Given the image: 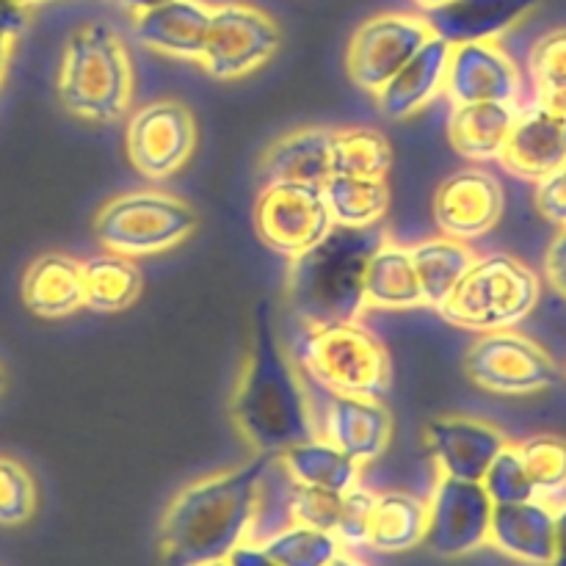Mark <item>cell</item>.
<instances>
[{"instance_id":"31","label":"cell","mask_w":566,"mask_h":566,"mask_svg":"<svg viewBox=\"0 0 566 566\" xmlns=\"http://www.w3.org/2000/svg\"><path fill=\"white\" fill-rule=\"evenodd\" d=\"M326 208L340 227H376L390 208L387 177L329 175L321 182Z\"/></svg>"},{"instance_id":"46","label":"cell","mask_w":566,"mask_h":566,"mask_svg":"<svg viewBox=\"0 0 566 566\" xmlns=\"http://www.w3.org/2000/svg\"><path fill=\"white\" fill-rule=\"evenodd\" d=\"M11 50H14V39H6V36H0V83H3V77H6V70H9Z\"/></svg>"},{"instance_id":"7","label":"cell","mask_w":566,"mask_h":566,"mask_svg":"<svg viewBox=\"0 0 566 566\" xmlns=\"http://www.w3.org/2000/svg\"><path fill=\"white\" fill-rule=\"evenodd\" d=\"M197 230V213L166 191L119 193L99 208L94 235L105 252L122 258H149L180 247Z\"/></svg>"},{"instance_id":"22","label":"cell","mask_w":566,"mask_h":566,"mask_svg":"<svg viewBox=\"0 0 566 566\" xmlns=\"http://www.w3.org/2000/svg\"><path fill=\"white\" fill-rule=\"evenodd\" d=\"M539 3L542 0H451L440 9L426 11L423 20L434 36L446 39L448 44L486 42L512 31Z\"/></svg>"},{"instance_id":"11","label":"cell","mask_w":566,"mask_h":566,"mask_svg":"<svg viewBox=\"0 0 566 566\" xmlns=\"http://www.w3.org/2000/svg\"><path fill=\"white\" fill-rule=\"evenodd\" d=\"M434 31L423 17L376 14L354 31L346 50V72L352 83L376 94L429 39Z\"/></svg>"},{"instance_id":"39","label":"cell","mask_w":566,"mask_h":566,"mask_svg":"<svg viewBox=\"0 0 566 566\" xmlns=\"http://www.w3.org/2000/svg\"><path fill=\"white\" fill-rule=\"evenodd\" d=\"M376 495L368 490H348L343 495L340 506V520H337L335 536L343 542V545H365V536H368V523L370 512H374Z\"/></svg>"},{"instance_id":"36","label":"cell","mask_w":566,"mask_h":566,"mask_svg":"<svg viewBox=\"0 0 566 566\" xmlns=\"http://www.w3.org/2000/svg\"><path fill=\"white\" fill-rule=\"evenodd\" d=\"M481 486L490 495V501L495 506H506V503H525L534 501L536 490L528 479V470H525L523 457H520L517 446H506L492 464L486 468Z\"/></svg>"},{"instance_id":"34","label":"cell","mask_w":566,"mask_h":566,"mask_svg":"<svg viewBox=\"0 0 566 566\" xmlns=\"http://www.w3.org/2000/svg\"><path fill=\"white\" fill-rule=\"evenodd\" d=\"M528 479L539 501H551L566 492V440L558 434H536L517 446Z\"/></svg>"},{"instance_id":"37","label":"cell","mask_w":566,"mask_h":566,"mask_svg":"<svg viewBox=\"0 0 566 566\" xmlns=\"http://www.w3.org/2000/svg\"><path fill=\"white\" fill-rule=\"evenodd\" d=\"M346 495V492H343ZM340 492L321 490V486L298 484L291 481V495H287V509H291V520L298 525H310V528L329 531L335 534L337 520H340L343 506Z\"/></svg>"},{"instance_id":"16","label":"cell","mask_w":566,"mask_h":566,"mask_svg":"<svg viewBox=\"0 0 566 566\" xmlns=\"http://www.w3.org/2000/svg\"><path fill=\"white\" fill-rule=\"evenodd\" d=\"M446 92L453 105H462V103L517 105L520 92H523V75H520L512 55L497 44V39L451 44Z\"/></svg>"},{"instance_id":"23","label":"cell","mask_w":566,"mask_h":566,"mask_svg":"<svg viewBox=\"0 0 566 566\" xmlns=\"http://www.w3.org/2000/svg\"><path fill=\"white\" fill-rule=\"evenodd\" d=\"M22 302L36 318L59 321L77 313L83 304V269L61 252L39 254L22 274Z\"/></svg>"},{"instance_id":"30","label":"cell","mask_w":566,"mask_h":566,"mask_svg":"<svg viewBox=\"0 0 566 566\" xmlns=\"http://www.w3.org/2000/svg\"><path fill=\"white\" fill-rule=\"evenodd\" d=\"M83 269V304L94 313H119L142 296V269L130 258L105 252L94 254Z\"/></svg>"},{"instance_id":"41","label":"cell","mask_w":566,"mask_h":566,"mask_svg":"<svg viewBox=\"0 0 566 566\" xmlns=\"http://www.w3.org/2000/svg\"><path fill=\"white\" fill-rule=\"evenodd\" d=\"M545 274L547 282L566 298V227H562V232H558V235L553 238L551 247H547Z\"/></svg>"},{"instance_id":"25","label":"cell","mask_w":566,"mask_h":566,"mask_svg":"<svg viewBox=\"0 0 566 566\" xmlns=\"http://www.w3.org/2000/svg\"><path fill=\"white\" fill-rule=\"evenodd\" d=\"M517 111V105L512 103L457 105L448 122L453 149L470 160H497L506 147Z\"/></svg>"},{"instance_id":"28","label":"cell","mask_w":566,"mask_h":566,"mask_svg":"<svg viewBox=\"0 0 566 566\" xmlns=\"http://www.w3.org/2000/svg\"><path fill=\"white\" fill-rule=\"evenodd\" d=\"M276 459H280L282 470L298 484L321 486V490L340 492V495L359 486V475H363V464L357 459H352L321 437L298 442V446L282 451Z\"/></svg>"},{"instance_id":"29","label":"cell","mask_w":566,"mask_h":566,"mask_svg":"<svg viewBox=\"0 0 566 566\" xmlns=\"http://www.w3.org/2000/svg\"><path fill=\"white\" fill-rule=\"evenodd\" d=\"M412 263L418 271L420 293H423V307H437L448 302L470 265L475 263V254L468 243L457 238H431L412 249Z\"/></svg>"},{"instance_id":"35","label":"cell","mask_w":566,"mask_h":566,"mask_svg":"<svg viewBox=\"0 0 566 566\" xmlns=\"http://www.w3.org/2000/svg\"><path fill=\"white\" fill-rule=\"evenodd\" d=\"M39 492L31 470L20 459L0 453V525L17 528L36 514Z\"/></svg>"},{"instance_id":"14","label":"cell","mask_w":566,"mask_h":566,"mask_svg":"<svg viewBox=\"0 0 566 566\" xmlns=\"http://www.w3.org/2000/svg\"><path fill=\"white\" fill-rule=\"evenodd\" d=\"M304 381L318 392V403L313 398H310V403H313L315 434L321 440L340 448L343 453L357 459L359 464L376 462L390 448L392 415L387 412L385 403L376 401V398L329 392L315 385V381Z\"/></svg>"},{"instance_id":"20","label":"cell","mask_w":566,"mask_h":566,"mask_svg":"<svg viewBox=\"0 0 566 566\" xmlns=\"http://www.w3.org/2000/svg\"><path fill=\"white\" fill-rule=\"evenodd\" d=\"M448 59L451 44L440 36H431L385 86L376 92V103L387 119H409L423 111L431 99L446 92Z\"/></svg>"},{"instance_id":"12","label":"cell","mask_w":566,"mask_h":566,"mask_svg":"<svg viewBox=\"0 0 566 566\" xmlns=\"http://www.w3.org/2000/svg\"><path fill=\"white\" fill-rule=\"evenodd\" d=\"M258 232L274 252H304L335 227L321 186L313 182H271L254 208Z\"/></svg>"},{"instance_id":"10","label":"cell","mask_w":566,"mask_h":566,"mask_svg":"<svg viewBox=\"0 0 566 566\" xmlns=\"http://www.w3.org/2000/svg\"><path fill=\"white\" fill-rule=\"evenodd\" d=\"M125 149L138 175L166 180L191 160L197 149V119L180 99H153L127 119Z\"/></svg>"},{"instance_id":"33","label":"cell","mask_w":566,"mask_h":566,"mask_svg":"<svg viewBox=\"0 0 566 566\" xmlns=\"http://www.w3.org/2000/svg\"><path fill=\"white\" fill-rule=\"evenodd\" d=\"M260 547L280 566H329L343 553V542L335 534L298 523L276 531Z\"/></svg>"},{"instance_id":"1","label":"cell","mask_w":566,"mask_h":566,"mask_svg":"<svg viewBox=\"0 0 566 566\" xmlns=\"http://www.w3.org/2000/svg\"><path fill=\"white\" fill-rule=\"evenodd\" d=\"M276 457L254 453L241 468L213 473L175 495L158 528V551L166 566H205L224 562L252 534L260 484Z\"/></svg>"},{"instance_id":"9","label":"cell","mask_w":566,"mask_h":566,"mask_svg":"<svg viewBox=\"0 0 566 566\" xmlns=\"http://www.w3.org/2000/svg\"><path fill=\"white\" fill-rule=\"evenodd\" d=\"M464 370L475 387L495 396H534L558 379L551 354L514 329L484 332L468 348Z\"/></svg>"},{"instance_id":"21","label":"cell","mask_w":566,"mask_h":566,"mask_svg":"<svg viewBox=\"0 0 566 566\" xmlns=\"http://www.w3.org/2000/svg\"><path fill=\"white\" fill-rule=\"evenodd\" d=\"M210 6L202 0H169L164 6L142 11L133 20L138 42L169 59L197 61L202 55L210 28Z\"/></svg>"},{"instance_id":"42","label":"cell","mask_w":566,"mask_h":566,"mask_svg":"<svg viewBox=\"0 0 566 566\" xmlns=\"http://www.w3.org/2000/svg\"><path fill=\"white\" fill-rule=\"evenodd\" d=\"M28 28V9L17 0H0V36L20 39Z\"/></svg>"},{"instance_id":"24","label":"cell","mask_w":566,"mask_h":566,"mask_svg":"<svg viewBox=\"0 0 566 566\" xmlns=\"http://www.w3.org/2000/svg\"><path fill=\"white\" fill-rule=\"evenodd\" d=\"M329 169V130L324 127H298L269 144L260 158V177L271 182H313L321 186Z\"/></svg>"},{"instance_id":"52","label":"cell","mask_w":566,"mask_h":566,"mask_svg":"<svg viewBox=\"0 0 566 566\" xmlns=\"http://www.w3.org/2000/svg\"><path fill=\"white\" fill-rule=\"evenodd\" d=\"M205 566H230L227 562H213V564H205Z\"/></svg>"},{"instance_id":"19","label":"cell","mask_w":566,"mask_h":566,"mask_svg":"<svg viewBox=\"0 0 566 566\" xmlns=\"http://www.w3.org/2000/svg\"><path fill=\"white\" fill-rule=\"evenodd\" d=\"M503 166L517 177L539 180L566 164V119L534 103L517 111L509 142L501 153Z\"/></svg>"},{"instance_id":"17","label":"cell","mask_w":566,"mask_h":566,"mask_svg":"<svg viewBox=\"0 0 566 566\" xmlns=\"http://www.w3.org/2000/svg\"><path fill=\"white\" fill-rule=\"evenodd\" d=\"M426 446L442 475L481 481L492 459L509 446L497 426L464 415H446L426 426Z\"/></svg>"},{"instance_id":"44","label":"cell","mask_w":566,"mask_h":566,"mask_svg":"<svg viewBox=\"0 0 566 566\" xmlns=\"http://www.w3.org/2000/svg\"><path fill=\"white\" fill-rule=\"evenodd\" d=\"M551 566H566V503L556 509V556Z\"/></svg>"},{"instance_id":"18","label":"cell","mask_w":566,"mask_h":566,"mask_svg":"<svg viewBox=\"0 0 566 566\" xmlns=\"http://www.w3.org/2000/svg\"><path fill=\"white\" fill-rule=\"evenodd\" d=\"M486 545L514 562L551 566L556 556V509L547 506V501H539V497L495 506Z\"/></svg>"},{"instance_id":"38","label":"cell","mask_w":566,"mask_h":566,"mask_svg":"<svg viewBox=\"0 0 566 566\" xmlns=\"http://www.w3.org/2000/svg\"><path fill=\"white\" fill-rule=\"evenodd\" d=\"M528 66L536 94L566 86V28H556L536 39V44L531 48Z\"/></svg>"},{"instance_id":"13","label":"cell","mask_w":566,"mask_h":566,"mask_svg":"<svg viewBox=\"0 0 566 566\" xmlns=\"http://www.w3.org/2000/svg\"><path fill=\"white\" fill-rule=\"evenodd\" d=\"M495 503L481 481H462L440 475L429 501L426 545L440 558H462L490 542V523Z\"/></svg>"},{"instance_id":"45","label":"cell","mask_w":566,"mask_h":566,"mask_svg":"<svg viewBox=\"0 0 566 566\" xmlns=\"http://www.w3.org/2000/svg\"><path fill=\"white\" fill-rule=\"evenodd\" d=\"M536 103H539L542 108L551 111V114H556V116H562V119H566V86L564 88H553V92L536 94Z\"/></svg>"},{"instance_id":"53","label":"cell","mask_w":566,"mask_h":566,"mask_svg":"<svg viewBox=\"0 0 566 566\" xmlns=\"http://www.w3.org/2000/svg\"><path fill=\"white\" fill-rule=\"evenodd\" d=\"M564 169H566V164H564Z\"/></svg>"},{"instance_id":"6","label":"cell","mask_w":566,"mask_h":566,"mask_svg":"<svg viewBox=\"0 0 566 566\" xmlns=\"http://www.w3.org/2000/svg\"><path fill=\"white\" fill-rule=\"evenodd\" d=\"M542 282L512 254L475 258L468 274L440 307L451 326L470 332H501L523 324L536 310Z\"/></svg>"},{"instance_id":"8","label":"cell","mask_w":566,"mask_h":566,"mask_svg":"<svg viewBox=\"0 0 566 566\" xmlns=\"http://www.w3.org/2000/svg\"><path fill=\"white\" fill-rule=\"evenodd\" d=\"M282 44L274 17L249 3H221L210 11L199 64L216 81H238L269 64Z\"/></svg>"},{"instance_id":"43","label":"cell","mask_w":566,"mask_h":566,"mask_svg":"<svg viewBox=\"0 0 566 566\" xmlns=\"http://www.w3.org/2000/svg\"><path fill=\"white\" fill-rule=\"evenodd\" d=\"M224 562L230 566H280L258 542H241Z\"/></svg>"},{"instance_id":"51","label":"cell","mask_w":566,"mask_h":566,"mask_svg":"<svg viewBox=\"0 0 566 566\" xmlns=\"http://www.w3.org/2000/svg\"><path fill=\"white\" fill-rule=\"evenodd\" d=\"M3 387H6V370L0 368V392H3Z\"/></svg>"},{"instance_id":"40","label":"cell","mask_w":566,"mask_h":566,"mask_svg":"<svg viewBox=\"0 0 566 566\" xmlns=\"http://www.w3.org/2000/svg\"><path fill=\"white\" fill-rule=\"evenodd\" d=\"M534 202H536V210H539L547 221H553V224L558 227H566V169L564 166L536 180Z\"/></svg>"},{"instance_id":"49","label":"cell","mask_w":566,"mask_h":566,"mask_svg":"<svg viewBox=\"0 0 566 566\" xmlns=\"http://www.w3.org/2000/svg\"><path fill=\"white\" fill-rule=\"evenodd\" d=\"M415 6H420L423 11H431V9H440V6L451 3V0H412Z\"/></svg>"},{"instance_id":"50","label":"cell","mask_w":566,"mask_h":566,"mask_svg":"<svg viewBox=\"0 0 566 566\" xmlns=\"http://www.w3.org/2000/svg\"><path fill=\"white\" fill-rule=\"evenodd\" d=\"M17 3L25 6V9H33V6H39V3H48V0H17Z\"/></svg>"},{"instance_id":"32","label":"cell","mask_w":566,"mask_h":566,"mask_svg":"<svg viewBox=\"0 0 566 566\" xmlns=\"http://www.w3.org/2000/svg\"><path fill=\"white\" fill-rule=\"evenodd\" d=\"M392 166V147L374 127H340L329 130L332 175L387 177Z\"/></svg>"},{"instance_id":"26","label":"cell","mask_w":566,"mask_h":566,"mask_svg":"<svg viewBox=\"0 0 566 566\" xmlns=\"http://www.w3.org/2000/svg\"><path fill=\"white\" fill-rule=\"evenodd\" d=\"M365 307L374 310H409L423 307L418 271L412 263V249L392 243L387 238L368 260L365 271Z\"/></svg>"},{"instance_id":"3","label":"cell","mask_w":566,"mask_h":566,"mask_svg":"<svg viewBox=\"0 0 566 566\" xmlns=\"http://www.w3.org/2000/svg\"><path fill=\"white\" fill-rule=\"evenodd\" d=\"M387 241L376 227L335 224L318 243L293 254L285 276V298L302 326L348 324L365 307L368 260Z\"/></svg>"},{"instance_id":"27","label":"cell","mask_w":566,"mask_h":566,"mask_svg":"<svg viewBox=\"0 0 566 566\" xmlns=\"http://www.w3.org/2000/svg\"><path fill=\"white\" fill-rule=\"evenodd\" d=\"M429 528V503L409 492L376 495L365 545L379 553H407L423 545Z\"/></svg>"},{"instance_id":"2","label":"cell","mask_w":566,"mask_h":566,"mask_svg":"<svg viewBox=\"0 0 566 566\" xmlns=\"http://www.w3.org/2000/svg\"><path fill=\"white\" fill-rule=\"evenodd\" d=\"M230 415L254 453L280 457L287 448L318 437L307 385L276 337L269 302H260L254 313L252 343L232 392Z\"/></svg>"},{"instance_id":"15","label":"cell","mask_w":566,"mask_h":566,"mask_svg":"<svg viewBox=\"0 0 566 566\" xmlns=\"http://www.w3.org/2000/svg\"><path fill=\"white\" fill-rule=\"evenodd\" d=\"M506 197L497 177H492L484 169H459L451 177L437 186L434 202V221L442 235L457 238L468 243L475 238H484L501 221Z\"/></svg>"},{"instance_id":"48","label":"cell","mask_w":566,"mask_h":566,"mask_svg":"<svg viewBox=\"0 0 566 566\" xmlns=\"http://www.w3.org/2000/svg\"><path fill=\"white\" fill-rule=\"evenodd\" d=\"M329 566H368V564H363V562H359V558L348 556V553H340V556H337Z\"/></svg>"},{"instance_id":"47","label":"cell","mask_w":566,"mask_h":566,"mask_svg":"<svg viewBox=\"0 0 566 566\" xmlns=\"http://www.w3.org/2000/svg\"><path fill=\"white\" fill-rule=\"evenodd\" d=\"M122 6H125V9H130L133 14H142V11H147V9H155V6H164V3H169V0H119Z\"/></svg>"},{"instance_id":"5","label":"cell","mask_w":566,"mask_h":566,"mask_svg":"<svg viewBox=\"0 0 566 566\" xmlns=\"http://www.w3.org/2000/svg\"><path fill=\"white\" fill-rule=\"evenodd\" d=\"M287 354L304 379L329 392L381 401L392 387L390 352L359 321L304 326Z\"/></svg>"},{"instance_id":"4","label":"cell","mask_w":566,"mask_h":566,"mask_svg":"<svg viewBox=\"0 0 566 566\" xmlns=\"http://www.w3.org/2000/svg\"><path fill=\"white\" fill-rule=\"evenodd\" d=\"M59 99L83 122L125 119L133 103V64L114 28L88 22L72 31L59 66Z\"/></svg>"}]
</instances>
